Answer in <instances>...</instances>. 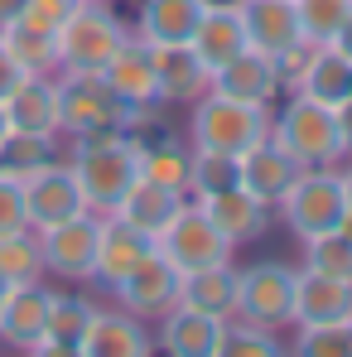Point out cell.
Returning <instances> with one entry per match:
<instances>
[{
  "label": "cell",
  "instance_id": "cell-1",
  "mask_svg": "<svg viewBox=\"0 0 352 357\" xmlns=\"http://www.w3.org/2000/svg\"><path fill=\"white\" fill-rule=\"evenodd\" d=\"M68 165H72L77 188H82L92 213H116L125 188L140 178V135L135 130H87V135H72Z\"/></svg>",
  "mask_w": 352,
  "mask_h": 357
},
{
  "label": "cell",
  "instance_id": "cell-2",
  "mask_svg": "<svg viewBox=\"0 0 352 357\" xmlns=\"http://www.w3.org/2000/svg\"><path fill=\"white\" fill-rule=\"evenodd\" d=\"M160 116V107H130L102 73H59V130H140Z\"/></svg>",
  "mask_w": 352,
  "mask_h": 357
},
{
  "label": "cell",
  "instance_id": "cell-3",
  "mask_svg": "<svg viewBox=\"0 0 352 357\" xmlns=\"http://www.w3.org/2000/svg\"><path fill=\"white\" fill-rule=\"evenodd\" d=\"M275 107H251V102H232L222 92H203L193 102L188 116V145L193 150H222V155H246L251 145H261L270 135Z\"/></svg>",
  "mask_w": 352,
  "mask_h": 357
},
{
  "label": "cell",
  "instance_id": "cell-4",
  "mask_svg": "<svg viewBox=\"0 0 352 357\" xmlns=\"http://www.w3.org/2000/svg\"><path fill=\"white\" fill-rule=\"evenodd\" d=\"M270 135L290 150L304 169H323V165H343V160H348V145H343V130H338L333 107L309 102V97H299V92H290V102L275 112Z\"/></svg>",
  "mask_w": 352,
  "mask_h": 357
},
{
  "label": "cell",
  "instance_id": "cell-5",
  "mask_svg": "<svg viewBox=\"0 0 352 357\" xmlns=\"http://www.w3.org/2000/svg\"><path fill=\"white\" fill-rule=\"evenodd\" d=\"M59 73H102L116 59V49L130 39V29L116 20L112 5L82 0L68 20L59 24Z\"/></svg>",
  "mask_w": 352,
  "mask_h": 357
},
{
  "label": "cell",
  "instance_id": "cell-6",
  "mask_svg": "<svg viewBox=\"0 0 352 357\" xmlns=\"http://www.w3.org/2000/svg\"><path fill=\"white\" fill-rule=\"evenodd\" d=\"M343 208H348V198H343V174H338V165L304 169V174L285 188V198L275 203V213L285 218V227H290L299 241L319 237V232H333L338 218H343Z\"/></svg>",
  "mask_w": 352,
  "mask_h": 357
},
{
  "label": "cell",
  "instance_id": "cell-7",
  "mask_svg": "<svg viewBox=\"0 0 352 357\" xmlns=\"http://www.w3.org/2000/svg\"><path fill=\"white\" fill-rule=\"evenodd\" d=\"M294 266L285 261H256L236 271V314L261 328H290L294 324Z\"/></svg>",
  "mask_w": 352,
  "mask_h": 357
},
{
  "label": "cell",
  "instance_id": "cell-8",
  "mask_svg": "<svg viewBox=\"0 0 352 357\" xmlns=\"http://www.w3.org/2000/svg\"><path fill=\"white\" fill-rule=\"evenodd\" d=\"M97 232H102V213H77L68 222H54L39 232V251H44V271L72 280V285H87L92 271H97Z\"/></svg>",
  "mask_w": 352,
  "mask_h": 357
},
{
  "label": "cell",
  "instance_id": "cell-9",
  "mask_svg": "<svg viewBox=\"0 0 352 357\" xmlns=\"http://www.w3.org/2000/svg\"><path fill=\"white\" fill-rule=\"evenodd\" d=\"M155 246L174 261L183 275H188V271H203V266H222V261H232V251H236L232 241L208 222V213H203L193 198L174 213V222L155 237Z\"/></svg>",
  "mask_w": 352,
  "mask_h": 357
},
{
  "label": "cell",
  "instance_id": "cell-10",
  "mask_svg": "<svg viewBox=\"0 0 352 357\" xmlns=\"http://www.w3.org/2000/svg\"><path fill=\"white\" fill-rule=\"evenodd\" d=\"M178 290H183V271H178L160 246H155L140 266H130L116 285H112V295H116L121 309L140 314L145 324L160 319V314H169V309L178 304Z\"/></svg>",
  "mask_w": 352,
  "mask_h": 357
},
{
  "label": "cell",
  "instance_id": "cell-11",
  "mask_svg": "<svg viewBox=\"0 0 352 357\" xmlns=\"http://www.w3.org/2000/svg\"><path fill=\"white\" fill-rule=\"evenodd\" d=\"M20 183H24V213H29V227H34V232L87 213V198H82L77 174H72L68 160H49V165L29 169Z\"/></svg>",
  "mask_w": 352,
  "mask_h": 357
},
{
  "label": "cell",
  "instance_id": "cell-12",
  "mask_svg": "<svg viewBox=\"0 0 352 357\" xmlns=\"http://www.w3.org/2000/svg\"><path fill=\"white\" fill-rule=\"evenodd\" d=\"M213 92L232 97V102H251V107H275L280 92H285V77H280V63L261 49H241L227 63L213 68Z\"/></svg>",
  "mask_w": 352,
  "mask_h": 357
},
{
  "label": "cell",
  "instance_id": "cell-13",
  "mask_svg": "<svg viewBox=\"0 0 352 357\" xmlns=\"http://www.w3.org/2000/svg\"><path fill=\"white\" fill-rule=\"evenodd\" d=\"M49 299H54V290H44V280H34V285H10L5 299H0V348L44 357Z\"/></svg>",
  "mask_w": 352,
  "mask_h": 357
},
{
  "label": "cell",
  "instance_id": "cell-14",
  "mask_svg": "<svg viewBox=\"0 0 352 357\" xmlns=\"http://www.w3.org/2000/svg\"><path fill=\"white\" fill-rule=\"evenodd\" d=\"M193 203L208 213V222L232 241V246L261 241L270 232V222H275V208H270L266 198H256L251 188H241V183L227 188V193H213V198H193Z\"/></svg>",
  "mask_w": 352,
  "mask_h": 357
},
{
  "label": "cell",
  "instance_id": "cell-15",
  "mask_svg": "<svg viewBox=\"0 0 352 357\" xmlns=\"http://www.w3.org/2000/svg\"><path fill=\"white\" fill-rule=\"evenodd\" d=\"M314 324H352V280L299 266V275H294V328H314Z\"/></svg>",
  "mask_w": 352,
  "mask_h": 357
},
{
  "label": "cell",
  "instance_id": "cell-16",
  "mask_svg": "<svg viewBox=\"0 0 352 357\" xmlns=\"http://www.w3.org/2000/svg\"><path fill=\"white\" fill-rule=\"evenodd\" d=\"M236 10H241V24H246V44L270 54V59H285L290 49L309 44L304 29H299L294 0H236Z\"/></svg>",
  "mask_w": 352,
  "mask_h": 357
},
{
  "label": "cell",
  "instance_id": "cell-17",
  "mask_svg": "<svg viewBox=\"0 0 352 357\" xmlns=\"http://www.w3.org/2000/svg\"><path fill=\"white\" fill-rule=\"evenodd\" d=\"M155 59V82H160V102H198L213 87V68L193 54V44H150Z\"/></svg>",
  "mask_w": 352,
  "mask_h": 357
},
{
  "label": "cell",
  "instance_id": "cell-18",
  "mask_svg": "<svg viewBox=\"0 0 352 357\" xmlns=\"http://www.w3.org/2000/svg\"><path fill=\"white\" fill-rule=\"evenodd\" d=\"M155 251V237H145L140 227H130L121 213H102V232H97V271L92 280L97 285H116L130 266H140L145 256Z\"/></svg>",
  "mask_w": 352,
  "mask_h": 357
},
{
  "label": "cell",
  "instance_id": "cell-19",
  "mask_svg": "<svg viewBox=\"0 0 352 357\" xmlns=\"http://www.w3.org/2000/svg\"><path fill=\"white\" fill-rule=\"evenodd\" d=\"M155 324H160L155 348H164L169 357H217V338H222V324H227V319H213V314H203V309L174 304V309L160 314Z\"/></svg>",
  "mask_w": 352,
  "mask_h": 357
},
{
  "label": "cell",
  "instance_id": "cell-20",
  "mask_svg": "<svg viewBox=\"0 0 352 357\" xmlns=\"http://www.w3.org/2000/svg\"><path fill=\"white\" fill-rule=\"evenodd\" d=\"M299 174H304V165L294 160L275 135H266L261 145H251V150L241 155V188H251V193L266 198L270 208L285 198V188H290Z\"/></svg>",
  "mask_w": 352,
  "mask_h": 357
},
{
  "label": "cell",
  "instance_id": "cell-21",
  "mask_svg": "<svg viewBox=\"0 0 352 357\" xmlns=\"http://www.w3.org/2000/svg\"><path fill=\"white\" fill-rule=\"evenodd\" d=\"M145 353H155V338H150L140 314L97 309V319L87 328V343H82V357H145Z\"/></svg>",
  "mask_w": 352,
  "mask_h": 357
},
{
  "label": "cell",
  "instance_id": "cell-22",
  "mask_svg": "<svg viewBox=\"0 0 352 357\" xmlns=\"http://www.w3.org/2000/svg\"><path fill=\"white\" fill-rule=\"evenodd\" d=\"M5 112L15 130H34V135H63L59 130V73H29L10 97Z\"/></svg>",
  "mask_w": 352,
  "mask_h": 357
},
{
  "label": "cell",
  "instance_id": "cell-23",
  "mask_svg": "<svg viewBox=\"0 0 352 357\" xmlns=\"http://www.w3.org/2000/svg\"><path fill=\"white\" fill-rule=\"evenodd\" d=\"M290 92L309 97V102H323V107H338L352 97V63L333 49V44H314L304 68L294 73Z\"/></svg>",
  "mask_w": 352,
  "mask_h": 357
},
{
  "label": "cell",
  "instance_id": "cell-24",
  "mask_svg": "<svg viewBox=\"0 0 352 357\" xmlns=\"http://www.w3.org/2000/svg\"><path fill=\"white\" fill-rule=\"evenodd\" d=\"M102 77L116 87L130 107H164V102H160V82H155L150 44H145V39H135V34L116 49V59L102 68Z\"/></svg>",
  "mask_w": 352,
  "mask_h": 357
},
{
  "label": "cell",
  "instance_id": "cell-25",
  "mask_svg": "<svg viewBox=\"0 0 352 357\" xmlns=\"http://www.w3.org/2000/svg\"><path fill=\"white\" fill-rule=\"evenodd\" d=\"M188 203V193L183 188H169V183H155V178H135L130 188H125V198L116 203V213L130 222V227H140L145 237H160L169 222H174V213Z\"/></svg>",
  "mask_w": 352,
  "mask_h": 357
},
{
  "label": "cell",
  "instance_id": "cell-26",
  "mask_svg": "<svg viewBox=\"0 0 352 357\" xmlns=\"http://www.w3.org/2000/svg\"><path fill=\"white\" fill-rule=\"evenodd\" d=\"M92 319H97V304L87 295L54 290V299H49V328H44V357H82Z\"/></svg>",
  "mask_w": 352,
  "mask_h": 357
},
{
  "label": "cell",
  "instance_id": "cell-27",
  "mask_svg": "<svg viewBox=\"0 0 352 357\" xmlns=\"http://www.w3.org/2000/svg\"><path fill=\"white\" fill-rule=\"evenodd\" d=\"M188 44H193V54L208 68H217L232 54H241L246 49V24H241L236 0H208V10H203V20H198V29H193Z\"/></svg>",
  "mask_w": 352,
  "mask_h": 357
},
{
  "label": "cell",
  "instance_id": "cell-28",
  "mask_svg": "<svg viewBox=\"0 0 352 357\" xmlns=\"http://www.w3.org/2000/svg\"><path fill=\"white\" fill-rule=\"evenodd\" d=\"M208 0H140L135 15V39L145 44H188Z\"/></svg>",
  "mask_w": 352,
  "mask_h": 357
},
{
  "label": "cell",
  "instance_id": "cell-29",
  "mask_svg": "<svg viewBox=\"0 0 352 357\" xmlns=\"http://www.w3.org/2000/svg\"><path fill=\"white\" fill-rule=\"evenodd\" d=\"M178 304L203 309V314H213V319H232L236 314V266L222 261V266L188 271V275H183V290H178Z\"/></svg>",
  "mask_w": 352,
  "mask_h": 357
},
{
  "label": "cell",
  "instance_id": "cell-30",
  "mask_svg": "<svg viewBox=\"0 0 352 357\" xmlns=\"http://www.w3.org/2000/svg\"><path fill=\"white\" fill-rule=\"evenodd\" d=\"M0 44L15 54V63H20L24 73H59V39H54L49 29L29 24V20L5 24V29H0Z\"/></svg>",
  "mask_w": 352,
  "mask_h": 357
},
{
  "label": "cell",
  "instance_id": "cell-31",
  "mask_svg": "<svg viewBox=\"0 0 352 357\" xmlns=\"http://www.w3.org/2000/svg\"><path fill=\"white\" fill-rule=\"evenodd\" d=\"M188 160H193L188 140H174V135L140 140V178H155V183H169V188L188 193Z\"/></svg>",
  "mask_w": 352,
  "mask_h": 357
},
{
  "label": "cell",
  "instance_id": "cell-32",
  "mask_svg": "<svg viewBox=\"0 0 352 357\" xmlns=\"http://www.w3.org/2000/svg\"><path fill=\"white\" fill-rule=\"evenodd\" d=\"M44 275L49 271H44V251H39V232L34 227L0 237V280L5 285H34Z\"/></svg>",
  "mask_w": 352,
  "mask_h": 357
},
{
  "label": "cell",
  "instance_id": "cell-33",
  "mask_svg": "<svg viewBox=\"0 0 352 357\" xmlns=\"http://www.w3.org/2000/svg\"><path fill=\"white\" fill-rule=\"evenodd\" d=\"M241 183V155H222V150H193L188 160V193L193 198H213Z\"/></svg>",
  "mask_w": 352,
  "mask_h": 357
},
{
  "label": "cell",
  "instance_id": "cell-34",
  "mask_svg": "<svg viewBox=\"0 0 352 357\" xmlns=\"http://www.w3.org/2000/svg\"><path fill=\"white\" fill-rule=\"evenodd\" d=\"M280 353H285V343H280L270 328H261V324H251V319H241V314H232V319L222 324L217 357H280Z\"/></svg>",
  "mask_w": 352,
  "mask_h": 357
},
{
  "label": "cell",
  "instance_id": "cell-35",
  "mask_svg": "<svg viewBox=\"0 0 352 357\" xmlns=\"http://www.w3.org/2000/svg\"><path fill=\"white\" fill-rule=\"evenodd\" d=\"M59 160V135H34V130H10V140L0 145V169L24 178L29 169Z\"/></svg>",
  "mask_w": 352,
  "mask_h": 357
},
{
  "label": "cell",
  "instance_id": "cell-36",
  "mask_svg": "<svg viewBox=\"0 0 352 357\" xmlns=\"http://www.w3.org/2000/svg\"><path fill=\"white\" fill-rule=\"evenodd\" d=\"M304 266L309 271H323V275H338V280H352V241L338 227L309 237L304 241Z\"/></svg>",
  "mask_w": 352,
  "mask_h": 357
},
{
  "label": "cell",
  "instance_id": "cell-37",
  "mask_svg": "<svg viewBox=\"0 0 352 357\" xmlns=\"http://www.w3.org/2000/svg\"><path fill=\"white\" fill-rule=\"evenodd\" d=\"M294 15H299V29L309 44H328L338 34V24L352 15V0H294Z\"/></svg>",
  "mask_w": 352,
  "mask_h": 357
},
{
  "label": "cell",
  "instance_id": "cell-38",
  "mask_svg": "<svg viewBox=\"0 0 352 357\" xmlns=\"http://www.w3.org/2000/svg\"><path fill=\"white\" fill-rule=\"evenodd\" d=\"M294 353L299 357H352V324H314L294 328Z\"/></svg>",
  "mask_w": 352,
  "mask_h": 357
},
{
  "label": "cell",
  "instance_id": "cell-39",
  "mask_svg": "<svg viewBox=\"0 0 352 357\" xmlns=\"http://www.w3.org/2000/svg\"><path fill=\"white\" fill-rule=\"evenodd\" d=\"M24 227H29V213H24V183L0 169V237H5V232H24Z\"/></svg>",
  "mask_w": 352,
  "mask_h": 357
},
{
  "label": "cell",
  "instance_id": "cell-40",
  "mask_svg": "<svg viewBox=\"0 0 352 357\" xmlns=\"http://www.w3.org/2000/svg\"><path fill=\"white\" fill-rule=\"evenodd\" d=\"M77 5H82V0H24V15H20V20H29V24L49 29V34H59V24Z\"/></svg>",
  "mask_w": 352,
  "mask_h": 357
},
{
  "label": "cell",
  "instance_id": "cell-41",
  "mask_svg": "<svg viewBox=\"0 0 352 357\" xmlns=\"http://www.w3.org/2000/svg\"><path fill=\"white\" fill-rule=\"evenodd\" d=\"M24 77H29V73H24V68L15 63V54H10V49L0 44V102H5V97H10V92H15V87L24 82Z\"/></svg>",
  "mask_w": 352,
  "mask_h": 357
},
{
  "label": "cell",
  "instance_id": "cell-42",
  "mask_svg": "<svg viewBox=\"0 0 352 357\" xmlns=\"http://www.w3.org/2000/svg\"><path fill=\"white\" fill-rule=\"evenodd\" d=\"M333 116H338V130H343V145H348V160H352V97L333 107Z\"/></svg>",
  "mask_w": 352,
  "mask_h": 357
},
{
  "label": "cell",
  "instance_id": "cell-43",
  "mask_svg": "<svg viewBox=\"0 0 352 357\" xmlns=\"http://www.w3.org/2000/svg\"><path fill=\"white\" fill-rule=\"evenodd\" d=\"M328 44H333V49H338V54H343V59L352 63V15H348V20H343V24H338V34H333Z\"/></svg>",
  "mask_w": 352,
  "mask_h": 357
},
{
  "label": "cell",
  "instance_id": "cell-44",
  "mask_svg": "<svg viewBox=\"0 0 352 357\" xmlns=\"http://www.w3.org/2000/svg\"><path fill=\"white\" fill-rule=\"evenodd\" d=\"M20 15H24V0H0V29H5V24H15Z\"/></svg>",
  "mask_w": 352,
  "mask_h": 357
},
{
  "label": "cell",
  "instance_id": "cell-45",
  "mask_svg": "<svg viewBox=\"0 0 352 357\" xmlns=\"http://www.w3.org/2000/svg\"><path fill=\"white\" fill-rule=\"evenodd\" d=\"M338 174H343V198H348V208H352V165H338Z\"/></svg>",
  "mask_w": 352,
  "mask_h": 357
},
{
  "label": "cell",
  "instance_id": "cell-46",
  "mask_svg": "<svg viewBox=\"0 0 352 357\" xmlns=\"http://www.w3.org/2000/svg\"><path fill=\"white\" fill-rule=\"evenodd\" d=\"M10 130H15V126H10V112H5V102H0V145L10 140Z\"/></svg>",
  "mask_w": 352,
  "mask_h": 357
},
{
  "label": "cell",
  "instance_id": "cell-47",
  "mask_svg": "<svg viewBox=\"0 0 352 357\" xmlns=\"http://www.w3.org/2000/svg\"><path fill=\"white\" fill-rule=\"evenodd\" d=\"M338 232L352 241V208H343V218H338Z\"/></svg>",
  "mask_w": 352,
  "mask_h": 357
},
{
  "label": "cell",
  "instance_id": "cell-48",
  "mask_svg": "<svg viewBox=\"0 0 352 357\" xmlns=\"http://www.w3.org/2000/svg\"><path fill=\"white\" fill-rule=\"evenodd\" d=\"M5 290H10V285H5V280H0V299H5Z\"/></svg>",
  "mask_w": 352,
  "mask_h": 357
},
{
  "label": "cell",
  "instance_id": "cell-49",
  "mask_svg": "<svg viewBox=\"0 0 352 357\" xmlns=\"http://www.w3.org/2000/svg\"><path fill=\"white\" fill-rule=\"evenodd\" d=\"M102 5H112V0H102Z\"/></svg>",
  "mask_w": 352,
  "mask_h": 357
}]
</instances>
